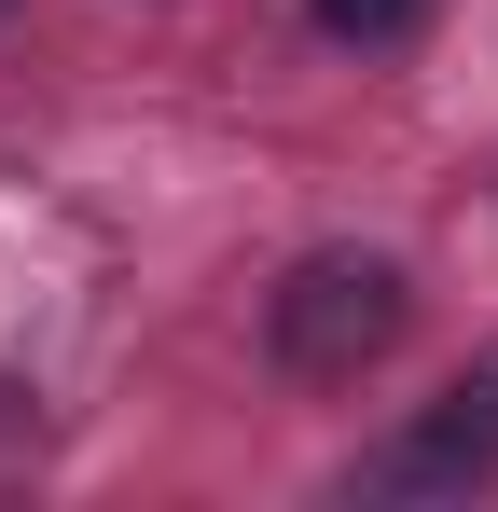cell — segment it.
Masks as SVG:
<instances>
[{
    "label": "cell",
    "instance_id": "obj_3",
    "mask_svg": "<svg viewBox=\"0 0 498 512\" xmlns=\"http://www.w3.org/2000/svg\"><path fill=\"white\" fill-rule=\"evenodd\" d=\"M305 14H319L332 42H402V28L429 14V0H305Z\"/></svg>",
    "mask_w": 498,
    "mask_h": 512
},
{
    "label": "cell",
    "instance_id": "obj_1",
    "mask_svg": "<svg viewBox=\"0 0 498 512\" xmlns=\"http://www.w3.org/2000/svg\"><path fill=\"white\" fill-rule=\"evenodd\" d=\"M415 291L388 250H305L291 277H277V305H263V346L305 374V388H346V374H374L388 346H402Z\"/></svg>",
    "mask_w": 498,
    "mask_h": 512
},
{
    "label": "cell",
    "instance_id": "obj_2",
    "mask_svg": "<svg viewBox=\"0 0 498 512\" xmlns=\"http://www.w3.org/2000/svg\"><path fill=\"white\" fill-rule=\"evenodd\" d=\"M360 485H388V499H457V485H498V374H457L429 416L360 471Z\"/></svg>",
    "mask_w": 498,
    "mask_h": 512
}]
</instances>
